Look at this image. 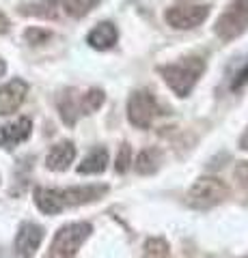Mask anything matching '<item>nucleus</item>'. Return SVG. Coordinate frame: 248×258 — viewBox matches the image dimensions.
<instances>
[{
    "mask_svg": "<svg viewBox=\"0 0 248 258\" xmlns=\"http://www.w3.org/2000/svg\"><path fill=\"white\" fill-rule=\"evenodd\" d=\"M97 3L100 0H57L61 15H67V18H74V20L89 15L97 7Z\"/></svg>",
    "mask_w": 248,
    "mask_h": 258,
    "instance_id": "nucleus-14",
    "label": "nucleus"
},
{
    "mask_svg": "<svg viewBox=\"0 0 248 258\" xmlns=\"http://www.w3.org/2000/svg\"><path fill=\"white\" fill-rule=\"evenodd\" d=\"M106 168H108V151L100 147V149H93L91 155L78 166V172L80 174H102Z\"/></svg>",
    "mask_w": 248,
    "mask_h": 258,
    "instance_id": "nucleus-15",
    "label": "nucleus"
},
{
    "mask_svg": "<svg viewBox=\"0 0 248 258\" xmlns=\"http://www.w3.org/2000/svg\"><path fill=\"white\" fill-rule=\"evenodd\" d=\"M119 39V30L113 22H100L97 26H95L89 35H86V43H89L93 50H110V47H115Z\"/></svg>",
    "mask_w": 248,
    "mask_h": 258,
    "instance_id": "nucleus-12",
    "label": "nucleus"
},
{
    "mask_svg": "<svg viewBox=\"0 0 248 258\" xmlns=\"http://www.w3.org/2000/svg\"><path fill=\"white\" fill-rule=\"evenodd\" d=\"M104 99L106 95L102 88H65L59 97V114L63 123L74 127L78 118L97 112L104 106Z\"/></svg>",
    "mask_w": 248,
    "mask_h": 258,
    "instance_id": "nucleus-2",
    "label": "nucleus"
},
{
    "mask_svg": "<svg viewBox=\"0 0 248 258\" xmlns=\"http://www.w3.org/2000/svg\"><path fill=\"white\" fill-rule=\"evenodd\" d=\"M210 5H175L164 11V22L175 30H192L210 18Z\"/></svg>",
    "mask_w": 248,
    "mask_h": 258,
    "instance_id": "nucleus-8",
    "label": "nucleus"
},
{
    "mask_svg": "<svg viewBox=\"0 0 248 258\" xmlns=\"http://www.w3.org/2000/svg\"><path fill=\"white\" fill-rule=\"evenodd\" d=\"M145 258H171V247L164 239H149L145 243Z\"/></svg>",
    "mask_w": 248,
    "mask_h": 258,
    "instance_id": "nucleus-17",
    "label": "nucleus"
},
{
    "mask_svg": "<svg viewBox=\"0 0 248 258\" xmlns=\"http://www.w3.org/2000/svg\"><path fill=\"white\" fill-rule=\"evenodd\" d=\"M229 198V187L216 176H203L188 191V205L192 209H212Z\"/></svg>",
    "mask_w": 248,
    "mask_h": 258,
    "instance_id": "nucleus-7",
    "label": "nucleus"
},
{
    "mask_svg": "<svg viewBox=\"0 0 248 258\" xmlns=\"http://www.w3.org/2000/svg\"><path fill=\"white\" fill-rule=\"evenodd\" d=\"M43 241V228L33 222H24L15 237V256L18 258H30L35 256Z\"/></svg>",
    "mask_w": 248,
    "mask_h": 258,
    "instance_id": "nucleus-9",
    "label": "nucleus"
},
{
    "mask_svg": "<svg viewBox=\"0 0 248 258\" xmlns=\"http://www.w3.org/2000/svg\"><path fill=\"white\" fill-rule=\"evenodd\" d=\"M248 28V0H231L229 7L218 20H216L214 32L222 41L237 39Z\"/></svg>",
    "mask_w": 248,
    "mask_h": 258,
    "instance_id": "nucleus-6",
    "label": "nucleus"
},
{
    "mask_svg": "<svg viewBox=\"0 0 248 258\" xmlns=\"http://www.w3.org/2000/svg\"><path fill=\"white\" fill-rule=\"evenodd\" d=\"M76 157V147L71 142H61L57 147H52V151L47 153V159H45V166L47 170L52 172H63L67 170L69 164L74 161Z\"/></svg>",
    "mask_w": 248,
    "mask_h": 258,
    "instance_id": "nucleus-13",
    "label": "nucleus"
},
{
    "mask_svg": "<svg viewBox=\"0 0 248 258\" xmlns=\"http://www.w3.org/2000/svg\"><path fill=\"white\" fill-rule=\"evenodd\" d=\"M108 191L106 185H84V187H67V189H52V187H37L35 189V205L45 215H57L69 207H80L100 200Z\"/></svg>",
    "mask_w": 248,
    "mask_h": 258,
    "instance_id": "nucleus-1",
    "label": "nucleus"
},
{
    "mask_svg": "<svg viewBox=\"0 0 248 258\" xmlns=\"http://www.w3.org/2000/svg\"><path fill=\"white\" fill-rule=\"evenodd\" d=\"M91 232L93 228L86 222H74V224L63 226L57 235H54L47 258H74L78 254L80 245L89 239Z\"/></svg>",
    "mask_w": 248,
    "mask_h": 258,
    "instance_id": "nucleus-4",
    "label": "nucleus"
},
{
    "mask_svg": "<svg viewBox=\"0 0 248 258\" xmlns=\"http://www.w3.org/2000/svg\"><path fill=\"white\" fill-rule=\"evenodd\" d=\"M30 132H33V123H30V118H26V116L18 118L15 123L0 127V147L11 151V149L18 147L20 142L28 140Z\"/></svg>",
    "mask_w": 248,
    "mask_h": 258,
    "instance_id": "nucleus-11",
    "label": "nucleus"
},
{
    "mask_svg": "<svg viewBox=\"0 0 248 258\" xmlns=\"http://www.w3.org/2000/svg\"><path fill=\"white\" fill-rule=\"evenodd\" d=\"M9 28H11V22H9V18H7L5 13H0V35H5V32H9Z\"/></svg>",
    "mask_w": 248,
    "mask_h": 258,
    "instance_id": "nucleus-22",
    "label": "nucleus"
},
{
    "mask_svg": "<svg viewBox=\"0 0 248 258\" xmlns=\"http://www.w3.org/2000/svg\"><path fill=\"white\" fill-rule=\"evenodd\" d=\"M233 174H235L237 183L248 191V161H242V164L235 168V172H233Z\"/></svg>",
    "mask_w": 248,
    "mask_h": 258,
    "instance_id": "nucleus-20",
    "label": "nucleus"
},
{
    "mask_svg": "<svg viewBox=\"0 0 248 258\" xmlns=\"http://www.w3.org/2000/svg\"><path fill=\"white\" fill-rule=\"evenodd\" d=\"M160 164H162V153L158 149H145L136 157V172L140 174H154Z\"/></svg>",
    "mask_w": 248,
    "mask_h": 258,
    "instance_id": "nucleus-16",
    "label": "nucleus"
},
{
    "mask_svg": "<svg viewBox=\"0 0 248 258\" xmlns=\"http://www.w3.org/2000/svg\"><path fill=\"white\" fill-rule=\"evenodd\" d=\"M158 74L162 76L166 86L177 97H188L190 91L201 80V76L205 74V58L203 56H186L177 62L158 67Z\"/></svg>",
    "mask_w": 248,
    "mask_h": 258,
    "instance_id": "nucleus-3",
    "label": "nucleus"
},
{
    "mask_svg": "<svg viewBox=\"0 0 248 258\" xmlns=\"http://www.w3.org/2000/svg\"><path fill=\"white\" fill-rule=\"evenodd\" d=\"M50 37H52V32L45 28H28L24 32V39H26V43H30V45H41Z\"/></svg>",
    "mask_w": 248,
    "mask_h": 258,
    "instance_id": "nucleus-18",
    "label": "nucleus"
},
{
    "mask_svg": "<svg viewBox=\"0 0 248 258\" xmlns=\"http://www.w3.org/2000/svg\"><path fill=\"white\" fill-rule=\"evenodd\" d=\"M239 147H242L244 151H248V129H246V134L242 136V140H239Z\"/></svg>",
    "mask_w": 248,
    "mask_h": 258,
    "instance_id": "nucleus-23",
    "label": "nucleus"
},
{
    "mask_svg": "<svg viewBox=\"0 0 248 258\" xmlns=\"http://www.w3.org/2000/svg\"><path fill=\"white\" fill-rule=\"evenodd\" d=\"M162 114H164V110L151 91L140 88V91H134L130 95V99H127V118L138 129H149L156 123V118Z\"/></svg>",
    "mask_w": 248,
    "mask_h": 258,
    "instance_id": "nucleus-5",
    "label": "nucleus"
},
{
    "mask_svg": "<svg viewBox=\"0 0 248 258\" xmlns=\"http://www.w3.org/2000/svg\"><path fill=\"white\" fill-rule=\"evenodd\" d=\"M246 84H248V64L244 69L237 71V76L233 78V82H231V88H233V91H239V88L246 86Z\"/></svg>",
    "mask_w": 248,
    "mask_h": 258,
    "instance_id": "nucleus-21",
    "label": "nucleus"
},
{
    "mask_svg": "<svg viewBox=\"0 0 248 258\" xmlns=\"http://www.w3.org/2000/svg\"><path fill=\"white\" fill-rule=\"evenodd\" d=\"M130 164H132V151L127 144H123L121 153H119V157H117V172H125L127 168H130Z\"/></svg>",
    "mask_w": 248,
    "mask_h": 258,
    "instance_id": "nucleus-19",
    "label": "nucleus"
},
{
    "mask_svg": "<svg viewBox=\"0 0 248 258\" xmlns=\"http://www.w3.org/2000/svg\"><path fill=\"white\" fill-rule=\"evenodd\" d=\"M5 71H7V62H5L3 58H0V78L5 76Z\"/></svg>",
    "mask_w": 248,
    "mask_h": 258,
    "instance_id": "nucleus-24",
    "label": "nucleus"
},
{
    "mask_svg": "<svg viewBox=\"0 0 248 258\" xmlns=\"http://www.w3.org/2000/svg\"><path fill=\"white\" fill-rule=\"evenodd\" d=\"M26 93H28V84L20 78L0 86V116L13 114L24 103V99H26Z\"/></svg>",
    "mask_w": 248,
    "mask_h": 258,
    "instance_id": "nucleus-10",
    "label": "nucleus"
}]
</instances>
